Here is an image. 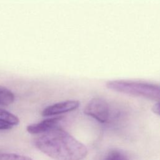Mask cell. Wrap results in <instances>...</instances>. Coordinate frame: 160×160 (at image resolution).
Returning <instances> with one entry per match:
<instances>
[{
	"label": "cell",
	"instance_id": "cell-2",
	"mask_svg": "<svg viewBox=\"0 0 160 160\" xmlns=\"http://www.w3.org/2000/svg\"><path fill=\"white\" fill-rule=\"evenodd\" d=\"M108 89L131 96L160 101V86L131 80H112L106 84Z\"/></svg>",
	"mask_w": 160,
	"mask_h": 160
},
{
	"label": "cell",
	"instance_id": "cell-9",
	"mask_svg": "<svg viewBox=\"0 0 160 160\" xmlns=\"http://www.w3.org/2000/svg\"><path fill=\"white\" fill-rule=\"evenodd\" d=\"M0 160H32L31 158L13 153L0 154Z\"/></svg>",
	"mask_w": 160,
	"mask_h": 160
},
{
	"label": "cell",
	"instance_id": "cell-10",
	"mask_svg": "<svg viewBox=\"0 0 160 160\" xmlns=\"http://www.w3.org/2000/svg\"><path fill=\"white\" fill-rule=\"evenodd\" d=\"M152 111L156 114L160 116V101L156 103L152 108Z\"/></svg>",
	"mask_w": 160,
	"mask_h": 160
},
{
	"label": "cell",
	"instance_id": "cell-8",
	"mask_svg": "<svg viewBox=\"0 0 160 160\" xmlns=\"http://www.w3.org/2000/svg\"><path fill=\"white\" fill-rule=\"evenodd\" d=\"M103 160H130L127 154L118 149L109 150Z\"/></svg>",
	"mask_w": 160,
	"mask_h": 160
},
{
	"label": "cell",
	"instance_id": "cell-7",
	"mask_svg": "<svg viewBox=\"0 0 160 160\" xmlns=\"http://www.w3.org/2000/svg\"><path fill=\"white\" fill-rule=\"evenodd\" d=\"M15 100L14 93L6 87L0 86V105L8 106Z\"/></svg>",
	"mask_w": 160,
	"mask_h": 160
},
{
	"label": "cell",
	"instance_id": "cell-3",
	"mask_svg": "<svg viewBox=\"0 0 160 160\" xmlns=\"http://www.w3.org/2000/svg\"><path fill=\"white\" fill-rule=\"evenodd\" d=\"M84 113L101 123L108 121L111 115L110 107L108 102L101 98L90 100L84 109Z\"/></svg>",
	"mask_w": 160,
	"mask_h": 160
},
{
	"label": "cell",
	"instance_id": "cell-1",
	"mask_svg": "<svg viewBox=\"0 0 160 160\" xmlns=\"http://www.w3.org/2000/svg\"><path fill=\"white\" fill-rule=\"evenodd\" d=\"M34 145L54 160H82L88 154L82 143L59 126L36 138Z\"/></svg>",
	"mask_w": 160,
	"mask_h": 160
},
{
	"label": "cell",
	"instance_id": "cell-5",
	"mask_svg": "<svg viewBox=\"0 0 160 160\" xmlns=\"http://www.w3.org/2000/svg\"><path fill=\"white\" fill-rule=\"evenodd\" d=\"M62 116H56L44 119L38 123L29 124L26 127L28 132L32 134H43L58 126L59 122L62 119Z\"/></svg>",
	"mask_w": 160,
	"mask_h": 160
},
{
	"label": "cell",
	"instance_id": "cell-11",
	"mask_svg": "<svg viewBox=\"0 0 160 160\" xmlns=\"http://www.w3.org/2000/svg\"><path fill=\"white\" fill-rule=\"evenodd\" d=\"M12 127L11 126H9L8 124H4L1 122H0V130H4V129H9Z\"/></svg>",
	"mask_w": 160,
	"mask_h": 160
},
{
	"label": "cell",
	"instance_id": "cell-4",
	"mask_svg": "<svg viewBox=\"0 0 160 160\" xmlns=\"http://www.w3.org/2000/svg\"><path fill=\"white\" fill-rule=\"evenodd\" d=\"M80 102L77 100H68L46 107L42 112L43 116L59 115L72 111L79 108Z\"/></svg>",
	"mask_w": 160,
	"mask_h": 160
},
{
	"label": "cell",
	"instance_id": "cell-6",
	"mask_svg": "<svg viewBox=\"0 0 160 160\" xmlns=\"http://www.w3.org/2000/svg\"><path fill=\"white\" fill-rule=\"evenodd\" d=\"M0 122L12 127L18 125L19 123V119L11 112L0 108Z\"/></svg>",
	"mask_w": 160,
	"mask_h": 160
}]
</instances>
